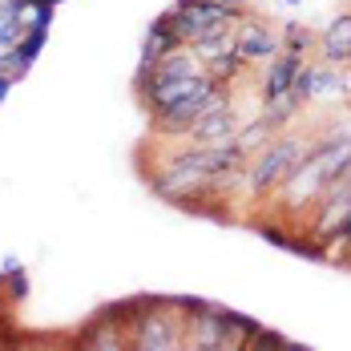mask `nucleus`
Returning a JSON list of instances; mask_svg holds the SVG:
<instances>
[{"label": "nucleus", "instance_id": "obj_16", "mask_svg": "<svg viewBox=\"0 0 351 351\" xmlns=\"http://www.w3.org/2000/svg\"><path fill=\"white\" fill-rule=\"evenodd\" d=\"M246 351H303V343H291V339H287V335H279V331L258 327V331L246 339Z\"/></svg>", "mask_w": 351, "mask_h": 351}, {"label": "nucleus", "instance_id": "obj_11", "mask_svg": "<svg viewBox=\"0 0 351 351\" xmlns=\"http://www.w3.org/2000/svg\"><path fill=\"white\" fill-rule=\"evenodd\" d=\"M206 81V69L194 73V77H178V81H166V85H154L149 93H141L138 101L145 113H162V109L178 106V101H186L190 93H198V85Z\"/></svg>", "mask_w": 351, "mask_h": 351}, {"label": "nucleus", "instance_id": "obj_5", "mask_svg": "<svg viewBox=\"0 0 351 351\" xmlns=\"http://www.w3.org/2000/svg\"><path fill=\"white\" fill-rule=\"evenodd\" d=\"M194 73H202V61L194 57V49L190 45H182L174 53H166L162 61H154V65H138L134 73V93H149L154 85H166V81H178V77H194Z\"/></svg>", "mask_w": 351, "mask_h": 351}, {"label": "nucleus", "instance_id": "obj_1", "mask_svg": "<svg viewBox=\"0 0 351 351\" xmlns=\"http://www.w3.org/2000/svg\"><path fill=\"white\" fill-rule=\"evenodd\" d=\"M311 145H315V138L307 130H295V125L291 130H279L271 138V145H263L246 162L243 182H239L243 198H275V190L303 166V158L311 154Z\"/></svg>", "mask_w": 351, "mask_h": 351}, {"label": "nucleus", "instance_id": "obj_15", "mask_svg": "<svg viewBox=\"0 0 351 351\" xmlns=\"http://www.w3.org/2000/svg\"><path fill=\"white\" fill-rule=\"evenodd\" d=\"M315 49H319V33L303 29V25H287L282 29V53H295V57H307L311 61Z\"/></svg>", "mask_w": 351, "mask_h": 351}, {"label": "nucleus", "instance_id": "obj_14", "mask_svg": "<svg viewBox=\"0 0 351 351\" xmlns=\"http://www.w3.org/2000/svg\"><path fill=\"white\" fill-rule=\"evenodd\" d=\"M275 134H279V130H275V125H271L263 113H254L250 121H243V125H239V134H234V145L243 149L246 158H254L263 145H271V138H275Z\"/></svg>", "mask_w": 351, "mask_h": 351}, {"label": "nucleus", "instance_id": "obj_4", "mask_svg": "<svg viewBox=\"0 0 351 351\" xmlns=\"http://www.w3.org/2000/svg\"><path fill=\"white\" fill-rule=\"evenodd\" d=\"M234 49H239V57L246 65H267V61H275L282 53V33H275L271 21L243 12L234 21Z\"/></svg>", "mask_w": 351, "mask_h": 351}, {"label": "nucleus", "instance_id": "obj_6", "mask_svg": "<svg viewBox=\"0 0 351 351\" xmlns=\"http://www.w3.org/2000/svg\"><path fill=\"white\" fill-rule=\"evenodd\" d=\"M239 125H243V117H239L234 97H230V85H226V89H222V97H218L202 117H198L194 134H190L186 141H234Z\"/></svg>", "mask_w": 351, "mask_h": 351}, {"label": "nucleus", "instance_id": "obj_3", "mask_svg": "<svg viewBox=\"0 0 351 351\" xmlns=\"http://www.w3.org/2000/svg\"><path fill=\"white\" fill-rule=\"evenodd\" d=\"M130 348L138 351H178L186 348V303L178 299V307L170 303H149L141 307L130 331Z\"/></svg>", "mask_w": 351, "mask_h": 351}, {"label": "nucleus", "instance_id": "obj_7", "mask_svg": "<svg viewBox=\"0 0 351 351\" xmlns=\"http://www.w3.org/2000/svg\"><path fill=\"white\" fill-rule=\"evenodd\" d=\"M303 65H307V57H295V53H279L275 61H267L263 65V81H258V97L271 101L279 93H291L295 81H299V73H303Z\"/></svg>", "mask_w": 351, "mask_h": 351}, {"label": "nucleus", "instance_id": "obj_19", "mask_svg": "<svg viewBox=\"0 0 351 351\" xmlns=\"http://www.w3.org/2000/svg\"><path fill=\"white\" fill-rule=\"evenodd\" d=\"M348 69H351V53H348Z\"/></svg>", "mask_w": 351, "mask_h": 351}, {"label": "nucleus", "instance_id": "obj_9", "mask_svg": "<svg viewBox=\"0 0 351 351\" xmlns=\"http://www.w3.org/2000/svg\"><path fill=\"white\" fill-rule=\"evenodd\" d=\"M130 319V315H125ZM125 319L121 311H101V315L89 323V331H85V348L93 351H125L130 348V331H125Z\"/></svg>", "mask_w": 351, "mask_h": 351}, {"label": "nucleus", "instance_id": "obj_17", "mask_svg": "<svg viewBox=\"0 0 351 351\" xmlns=\"http://www.w3.org/2000/svg\"><path fill=\"white\" fill-rule=\"evenodd\" d=\"M222 4H230V8H243V12H246V0H222Z\"/></svg>", "mask_w": 351, "mask_h": 351}, {"label": "nucleus", "instance_id": "obj_20", "mask_svg": "<svg viewBox=\"0 0 351 351\" xmlns=\"http://www.w3.org/2000/svg\"><path fill=\"white\" fill-rule=\"evenodd\" d=\"M45 4H57V0H45Z\"/></svg>", "mask_w": 351, "mask_h": 351}, {"label": "nucleus", "instance_id": "obj_2", "mask_svg": "<svg viewBox=\"0 0 351 351\" xmlns=\"http://www.w3.org/2000/svg\"><path fill=\"white\" fill-rule=\"evenodd\" d=\"M186 303V348L194 351H246V339L258 331L254 319L214 303Z\"/></svg>", "mask_w": 351, "mask_h": 351}, {"label": "nucleus", "instance_id": "obj_13", "mask_svg": "<svg viewBox=\"0 0 351 351\" xmlns=\"http://www.w3.org/2000/svg\"><path fill=\"white\" fill-rule=\"evenodd\" d=\"M190 49H194V57L202 61V69H210L214 61L239 53V49H234V25H230V29H218V33H206L202 40H194Z\"/></svg>", "mask_w": 351, "mask_h": 351}, {"label": "nucleus", "instance_id": "obj_18", "mask_svg": "<svg viewBox=\"0 0 351 351\" xmlns=\"http://www.w3.org/2000/svg\"><path fill=\"white\" fill-rule=\"evenodd\" d=\"M282 8H299V4H303V0H279Z\"/></svg>", "mask_w": 351, "mask_h": 351}, {"label": "nucleus", "instance_id": "obj_12", "mask_svg": "<svg viewBox=\"0 0 351 351\" xmlns=\"http://www.w3.org/2000/svg\"><path fill=\"white\" fill-rule=\"evenodd\" d=\"M307 109V101L291 89V93H279V97H271V101H263V117L275 125V130H291L295 121H299V113Z\"/></svg>", "mask_w": 351, "mask_h": 351}, {"label": "nucleus", "instance_id": "obj_8", "mask_svg": "<svg viewBox=\"0 0 351 351\" xmlns=\"http://www.w3.org/2000/svg\"><path fill=\"white\" fill-rule=\"evenodd\" d=\"M186 40L178 36V25H174V8L170 12H162L149 29H145V40H141V57L138 65H154V61H162L166 53H174V49H182Z\"/></svg>", "mask_w": 351, "mask_h": 351}, {"label": "nucleus", "instance_id": "obj_10", "mask_svg": "<svg viewBox=\"0 0 351 351\" xmlns=\"http://www.w3.org/2000/svg\"><path fill=\"white\" fill-rule=\"evenodd\" d=\"M348 53H351V8H343L319 33V61L323 65H348Z\"/></svg>", "mask_w": 351, "mask_h": 351}]
</instances>
